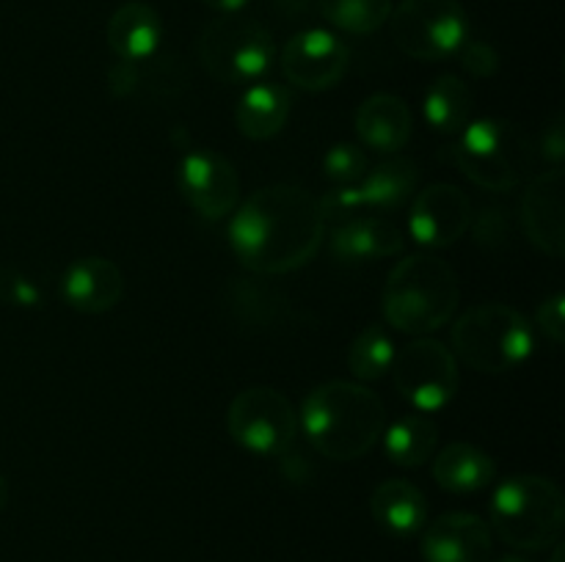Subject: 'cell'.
I'll use <instances>...</instances> for the list:
<instances>
[{
  "label": "cell",
  "instance_id": "cell-14",
  "mask_svg": "<svg viewBox=\"0 0 565 562\" xmlns=\"http://www.w3.org/2000/svg\"><path fill=\"white\" fill-rule=\"evenodd\" d=\"M522 226L539 251L561 259L565 253V176L561 165L541 171L522 193Z\"/></svg>",
  "mask_w": 565,
  "mask_h": 562
},
{
  "label": "cell",
  "instance_id": "cell-36",
  "mask_svg": "<svg viewBox=\"0 0 565 562\" xmlns=\"http://www.w3.org/2000/svg\"><path fill=\"white\" fill-rule=\"evenodd\" d=\"M6 501H9V483H6V477L0 474V512H3Z\"/></svg>",
  "mask_w": 565,
  "mask_h": 562
},
{
  "label": "cell",
  "instance_id": "cell-8",
  "mask_svg": "<svg viewBox=\"0 0 565 562\" xmlns=\"http://www.w3.org/2000/svg\"><path fill=\"white\" fill-rule=\"evenodd\" d=\"M226 430L243 450L281 457L298 435V413L281 391L270 386H252L230 402Z\"/></svg>",
  "mask_w": 565,
  "mask_h": 562
},
{
  "label": "cell",
  "instance_id": "cell-23",
  "mask_svg": "<svg viewBox=\"0 0 565 562\" xmlns=\"http://www.w3.org/2000/svg\"><path fill=\"white\" fill-rule=\"evenodd\" d=\"M497 466L480 446L456 441L434 457V479L447 494H475L491 485Z\"/></svg>",
  "mask_w": 565,
  "mask_h": 562
},
{
  "label": "cell",
  "instance_id": "cell-19",
  "mask_svg": "<svg viewBox=\"0 0 565 562\" xmlns=\"http://www.w3.org/2000/svg\"><path fill=\"white\" fill-rule=\"evenodd\" d=\"M105 39L119 61H143L158 53L163 42V20L149 3L130 0L110 14Z\"/></svg>",
  "mask_w": 565,
  "mask_h": 562
},
{
  "label": "cell",
  "instance_id": "cell-11",
  "mask_svg": "<svg viewBox=\"0 0 565 562\" xmlns=\"http://www.w3.org/2000/svg\"><path fill=\"white\" fill-rule=\"evenodd\" d=\"M281 75L303 91H326L345 77L351 50L337 33L309 28L281 47Z\"/></svg>",
  "mask_w": 565,
  "mask_h": 562
},
{
  "label": "cell",
  "instance_id": "cell-31",
  "mask_svg": "<svg viewBox=\"0 0 565 562\" xmlns=\"http://www.w3.org/2000/svg\"><path fill=\"white\" fill-rule=\"evenodd\" d=\"M318 204H320V213H323L326 226L345 224V220L356 218V215L364 209L356 185L334 187V191L323 193V198H318Z\"/></svg>",
  "mask_w": 565,
  "mask_h": 562
},
{
  "label": "cell",
  "instance_id": "cell-16",
  "mask_svg": "<svg viewBox=\"0 0 565 562\" xmlns=\"http://www.w3.org/2000/svg\"><path fill=\"white\" fill-rule=\"evenodd\" d=\"M66 306L81 314L110 312L125 295V275L119 264L105 257H83L66 268L61 279Z\"/></svg>",
  "mask_w": 565,
  "mask_h": 562
},
{
  "label": "cell",
  "instance_id": "cell-21",
  "mask_svg": "<svg viewBox=\"0 0 565 562\" xmlns=\"http://www.w3.org/2000/svg\"><path fill=\"white\" fill-rule=\"evenodd\" d=\"M370 512L384 532L408 538L428 521V499L408 479H386L370 496Z\"/></svg>",
  "mask_w": 565,
  "mask_h": 562
},
{
  "label": "cell",
  "instance_id": "cell-20",
  "mask_svg": "<svg viewBox=\"0 0 565 562\" xmlns=\"http://www.w3.org/2000/svg\"><path fill=\"white\" fill-rule=\"evenodd\" d=\"M108 88L116 97H174L185 88V66L171 55H149L143 61H116L108 72Z\"/></svg>",
  "mask_w": 565,
  "mask_h": 562
},
{
  "label": "cell",
  "instance_id": "cell-15",
  "mask_svg": "<svg viewBox=\"0 0 565 562\" xmlns=\"http://www.w3.org/2000/svg\"><path fill=\"white\" fill-rule=\"evenodd\" d=\"M491 529L475 512H445L423 534L425 562H489Z\"/></svg>",
  "mask_w": 565,
  "mask_h": 562
},
{
  "label": "cell",
  "instance_id": "cell-26",
  "mask_svg": "<svg viewBox=\"0 0 565 562\" xmlns=\"http://www.w3.org/2000/svg\"><path fill=\"white\" fill-rule=\"evenodd\" d=\"M472 116V91L456 75H441L430 83L425 94V119L436 132L456 136L469 125Z\"/></svg>",
  "mask_w": 565,
  "mask_h": 562
},
{
  "label": "cell",
  "instance_id": "cell-1",
  "mask_svg": "<svg viewBox=\"0 0 565 562\" xmlns=\"http://www.w3.org/2000/svg\"><path fill=\"white\" fill-rule=\"evenodd\" d=\"M326 237L318 196L298 185H268L246 198L230 220V246L246 270L285 275L312 262Z\"/></svg>",
  "mask_w": 565,
  "mask_h": 562
},
{
  "label": "cell",
  "instance_id": "cell-33",
  "mask_svg": "<svg viewBox=\"0 0 565 562\" xmlns=\"http://www.w3.org/2000/svg\"><path fill=\"white\" fill-rule=\"evenodd\" d=\"M535 325L544 336H550L555 345H563L565 342V295L563 292H555V295L546 298L544 303L535 312Z\"/></svg>",
  "mask_w": 565,
  "mask_h": 562
},
{
  "label": "cell",
  "instance_id": "cell-24",
  "mask_svg": "<svg viewBox=\"0 0 565 562\" xmlns=\"http://www.w3.org/2000/svg\"><path fill=\"white\" fill-rule=\"evenodd\" d=\"M419 182V169L408 158H390L375 165L373 171L359 180L356 191L364 209L384 213V209L401 207L406 198H412L414 187Z\"/></svg>",
  "mask_w": 565,
  "mask_h": 562
},
{
  "label": "cell",
  "instance_id": "cell-30",
  "mask_svg": "<svg viewBox=\"0 0 565 562\" xmlns=\"http://www.w3.org/2000/svg\"><path fill=\"white\" fill-rule=\"evenodd\" d=\"M0 301L17 309H36L42 306V292H39L36 281L28 279L22 270L0 264Z\"/></svg>",
  "mask_w": 565,
  "mask_h": 562
},
{
  "label": "cell",
  "instance_id": "cell-27",
  "mask_svg": "<svg viewBox=\"0 0 565 562\" xmlns=\"http://www.w3.org/2000/svg\"><path fill=\"white\" fill-rule=\"evenodd\" d=\"M320 14L337 31L364 36L384 28L392 17V0H318Z\"/></svg>",
  "mask_w": 565,
  "mask_h": 562
},
{
  "label": "cell",
  "instance_id": "cell-18",
  "mask_svg": "<svg viewBox=\"0 0 565 562\" xmlns=\"http://www.w3.org/2000/svg\"><path fill=\"white\" fill-rule=\"evenodd\" d=\"M403 246H406L403 231L381 215H356L334 226L331 235V253L340 262H375V259L397 257Z\"/></svg>",
  "mask_w": 565,
  "mask_h": 562
},
{
  "label": "cell",
  "instance_id": "cell-22",
  "mask_svg": "<svg viewBox=\"0 0 565 562\" xmlns=\"http://www.w3.org/2000/svg\"><path fill=\"white\" fill-rule=\"evenodd\" d=\"M290 91L279 83H252L235 108V125L252 141L279 136L290 116Z\"/></svg>",
  "mask_w": 565,
  "mask_h": 562
},
{
  "label": "cell",
  "instance_id": "cell-7",
  "mask_svg": "<svg viewBox=\"0 0 565 562\" xmlns=\"http://www.w3.org/2000/svg\"><path fill=\"white\" fill-rule=\"evenodd\" d=\"M392 39L417 61H445L469 39L461 0H403L390 17Z\"/></svg>",
  "mask_w": 565,
  "mask_h": 562
},
{
  "label": "cell",
  "instance_id": "cell-13",
  "mask_svg": "<svg viewBox=\"0 0 565 562\" xmlns=\"http://www.w3.org/2000/svg\"><path fill=\"white\" fill-rule=\"evenodd\" d=\"M472 215V202L461 187L450 182H436L414 196L408 231L419 246L447 248L467 235Z\"/></svg>",
  "mask_w": 565,
  "mask_h": 562
},
{
  "label": "cell",
  "instance_id": "cell-37",
  "mask_svg": "<svg viewBox=\"0 0 565 562\" xmlns=\"http://www.w3.org/2000/svg\"><path fill=\"white\" fill-rule=\"evenodd\" d=\"M550 562H565V545L561 543V540L555 543V551H552Z\"/></svg>",
  "mask_w": 565,
  "mask_h": 562
},
{
  "label": "cell",
  "instance_id": "cell-28",
  "mask_svg": "<svg viewBox=\"0 0 565 562\" xmlns=\"http://www.w3.org/2000/svg\"><path fill=\"white\" fill-rule=\"evenodd\" d=\"M395 353L397 350L390 331H386L384 325L373 323L364 331H359L356 339L351 342V350H348V369H351L359 380H379L392 369Z\"/></svg>",
  "mask_w": 565,
  "mask_h": 562
},
{
  "label": "cell",
  "instance_id": "cell-9",
  "mask_svg": "<svg viewBox=\"0 0 565 562\" xmlns=\"http://www.w3.org/2000/svg\"><path fill=\"white\" fill-rule=\"evenodd\" d=\"M390 372L403 400L423 413L441 411L458 395L456 356L439 339L419 336L408 342L395 353Z\"/></svg>",
  "mask_w": 565,
  "mask_h": 562
},
{
  "label": "cell",
  "instance_id": "cell-17",
  "mask_svg": "<svg viewBox=\"0 0 565 562\" xmlns=\"http://www.w3.org/2000/svg\"><path fill=\"white\" fill-rule=\"evenodd\" d=\"M359 141L379 154H395L414 132V116L397 94H373L356 110Z\"/></svg>",
  "mask_w": 565,
  "mask_h": 562
},
{
  "label": "cell",
  "instance_id": "cell-6",
  "mask_svg": "<svg viewBox=\"0 0 565 562\" xmlns=\"http://www.w3.org/2000/svg\"><path fill=\"white\" fill-rule=\"evenodd\" d=\"M276 42L263 22L221 14L199 36V61L221 83H257L274 66Z\"/></svg>",
  "mask_w": 565,
  "mask_h": 562
},
{
  "label": "cell",
  "instance_id": "cell-2",
  "mask_svg": "<svg viewBox=\"0 0 565 562\" xmlns=\"http://www.w3.org/2000/svg\"><path fill=\"white\" fill-rule=\"evenodd\" d=\"M301 428L309 444L329 461H359L379 444L386 411L367 386L329 380L315 386L303 400Z\"/></svg>",
  "mask_w": 565,
  "mask_h": 562
},
{
  "label": "cell",
  "instance_id": "cell-32",
  "mask_svg": "<svg viewBox=\"0 0 565 562\" xmlns=\"http://www.w3.org/2000/svg\"><path fill=\"white\" fill-rule=\"evenodd\" d=\"M456 55L472 77H483L486 80V77H494L500 72V55L491 44L480 42V39H467Z\"/></svg>",
  "mask_w": 565,
  "mask_h": 562
},
{
  "label": "cell",
  "instance_id": "cell-10",
  "mask_svg": "<svg viewBox=\"0 0 565 562\" xmlns=\"http://www.w3.org/2000/svg\"><path fill=\"white\" fill-rule=\"evenodd\" d=\"M452 160L467 180L494 193L519 185V171L508 152V127L497 119L469 121L452 147Z\"/></svg>",
  "mask_w": 565,
  "mask_h": 562
},
{
  "label": "cell",
  "instance_id": "cell-35",
  "mask_svg": "<svg viewBox=\"0 0 565 562\" xmlns=\"http://www.w3.org/2000/svg\"><path fill=\"white\" fill-rule=\"evenodd\" d=\"M207 9L218 11V14H241L248 6V0H202Z\"/></svg>",
  "mask_w": 565,
  "mask_h": 562
},
{
  "label": "cell",
  "instance_id": "cell-4",
  "mask_svg": "<svg viewBox=\"0 0 565 562\" xmlns=\"http://www.w3.org/2000/svg\"><path fill=\"white\" fill-rule=\"evenodd\" d=\"M565 523L563 490L541 474H513L491 496V527L519 551L550 549Z\"/></svg>",
  "mask_w": 565,
  "mask_h": 562
},
{
  "label": "cell",
  "instance_id": "cell-29",
  "mask_svg": "<svg viewBox=\"0 0 565 562\" xmlns=\"http://www.w3.org/2000/svg\"><path fill=\"white\" fill-rule=\"evenodd\" d=\"M323 171L331 182H337V185H353V182H359L370 171L367 154H364V149L359 147V143H334V147L326 152Z\"/></svg>",
  "mask_w": 565,
  "mask_h": 562
},
{
  "label": "cell",
  "instance_id": "cell-38",
  "mask_svg": "<svg viewBox=\"0 0 565 562\" xmlns=\"http://www.w3.org/2000/svg\"><path fill=\"white\" fill-rule=\"evenodd\" d=\"M491 562H530L527 556H519V554H502V556H497V560H491Z\"/></svg>",
  "mask_w": 565,
  "mask_h": 562
},
{
  "label": "cell",
  "instance_id": "cell-12",
  "mask_svg": "<svg viewBox=\"0 0 565 562\" xmlns=\"http://www.w3.org/2000/svg\"><path fill=\"white\" fill-rule=\"evenodd\" d=\"M180 191L202 218L221 220L237 207L241 182L224 154L210 149H191L180 163Z\"/></svg>",
  "mask_w": 565,
  "mask_h": 562
},
{
  "label": "cell",
  "instance_id": "cell-34",
  "mask_svg": "<svg viewBox=\"0 0 565 562\" xmlns=\"http://www.w3.org/2000/svg\"><path fill=\"white\" fill-rule=\"evenodd\" d=\"M541 154H544L546 160H552L555 165H561V160L565 158V130L561 114H557L555 119L544 127V132H541Z\"/></svg>",
  "mask_w": 565,
  "mask_h": 562
},
{
  "label": "cell",
  "instance_id": "cell-25",
  "mask_svg": "<svg viewBox=\"0 0 565 562\" xmlns=\"http://www.w3.org/2000/svg\"><path fill=\"white\" fill-rule=\"evenodd\" d=\"M381 439H384V450L395 466L417 468L434 457L436 444H439V428L425 413H406V417L395 419L390 428H384Z\"/></svg>",
  "mask_w": 565,
  "mask_h": 562
},
{
  "label": "cell",
  "instance_id": "cell-3",
  "mask_svg": "<svg viewBox=\"0 0 565 562\" xmlns=\"http://www.w3.org/2000/svg\"><path fill=\"white\" fill-rule=\"evenodd\" d=\"M458 295V275L445 259L434 253H412L392 268L381 303L392 328L425 336L450 323Z\"/></svg>",
  "mask_w": 565,
  "mask_h": 562
},
{
  "label": "cell",
  "instance_id": "cell-5",
  "mask_svg": "<svg viewBox=\"0 0 565 562\" xmlns=\"http://www.w3.org/2000/svg\"><path fill=\"white\" fill-rule=\"evenodd\" d=\"M533 325L508 303H483L452 325V356L478 372H511L533 353Z\"/></svg>",
  "mask_w": 565,
  "mask_h": 562
}]
</instances>
